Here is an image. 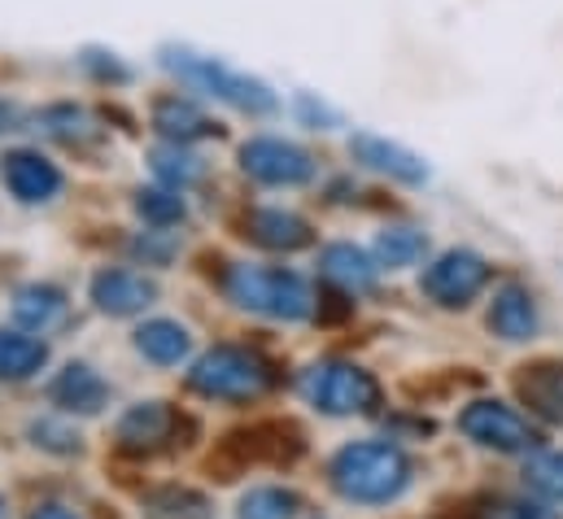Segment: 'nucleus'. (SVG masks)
<instances>
[{
	"mask_svg": "<svg viewBox=\"0 0 563 519\" xmlns=\"http://www.w3.org/2000/svg\"><path fill=\"white\" fill-rule=\"evenodd\" d=\"M328 481L345 503L385 507V503H398L411 489L416 467H411L407 450L394 445V441H350L332 454Z\"/></svg>",
	"mask_w": 563,
	"mask_h": 519,
	"instance_id": "1",
	"label": "nucleus"
},
{
	"mask_svg": "<svg viewBox=\"0 0 563 519\" xmlns=\"http://www.w3.org/2000/svg\"><path fill=\"white\" fill-rule=\"evenodd\" d=\"M228 297L263 319H284V323H301L314 314V292L297 270L284 266H254V262H236L223 275Z\"/></svg>",
	"mask_w": 563,
	"mask_h": 519,
	"instance_id": "2",
	"label": "nucleus"
},
{
	"mask_svg": "<svg viewBox=\"0 0 563 519\" xmlns=\"http://www.w3.org/2000/svg\"><path fill=\"white\" fill-rule=\"evenodd\" d=\"M272 385H276L272 363L245 345H214L188 372V389L214 401H254Z\"/></svg>",
	"mask_w": 563,
	"mask_h": 519,
	"instance_id": "3",
	"label": "nucleus"
},
{
	"mask_svg": "<svg viewBox=\"0 0 563 519\" xmlns=\"http://www.w3.org/2000/svg\"><path fill=\"white\" fill-rule=\"evenodd\" d=\"M162 66H166L170 75H179L184 84H192V88H201V92H210V97L236 106L241 114H258V119H263V114H276V110H280L276 92H272L263 79H254V75H245V70H232V66H223L219 57L166 48V53H162Z\"/></svg>",
	"mask_w": 563,
	"mask_h": 519,
	"instance_id": "4",
	"label": "nucleus"
},
{
	"mask_svg": "<svg viewBox=\"0 0 563 519\" xmlns=\"http://www.w3.org/2000/svg\"><path fill=\"white\" fill-rule=\"evenodd\" d=\"M297 393L319 410V415H332V419H350V415H372L380 406V385L372 372L354 367V363H341V358H328V363H314L301 372Z\"/></svg>",
	"mask_w": 563,
	"mask_h": 519,
	"instance_id": "5",
	"label": "nucleus"
},
{
	"mask_svg": "<svg viewBox=\"0 0 563 519\" xmlns=\"http://www.w3.org/2000/svg\"><path fill=\"white\" fill-rule=\"evenodd\" d=\"M459 432L485 450H498V454H533L542 445V432L516 406H507L498 397H481V401L463 406Z\"/></svg>",
	"mask_w": 563,
	"mask_h": 519,
	"instance_id": "6",
	"label": "nucleus"
},
{
	"mask_svg": "<svg viewBox=\"0 0 563 519\" xmlns=\"http://www.w3.org/2000/svg\"><path fill=\"white\" fill-rule=\"evenodd\" d=\"M489 275H494V266L476 250H445V254H437L423 266L420 288L428 301H437L445 310H463L467 301H476L485 292Z\"/></svg>",
	"mask_w": 563,
	"mask_h": 519,
	"instance_id": "7",
	"label": "nucleus"
},
{
	"mask_svg": "<svg viewBox=\"0 0 563 519\" xmlns=\"http://www.w3.org/2000/svg\"><path fill=\"white\" fill-rule=\"evenodd\" d=\"M241 170L267 188H301L314 179V157L280 135H254L241 144Z\"/></svg>",
	"mask_w": 563,
	"mask_h": 519,
	"instance_id": "8",
	"label": "nucleus"
},
{
	"mask_svg": "<svg viewBox=\"0 0 563 519\" xmlns=\"http://www.w3.org/2000/svg\"><path fill=\"white\" fill-rule=\"evenodd\" d=\"M88 297L101 314L132 319V314H144L157 301V279H148L144 270H132V266H106V270L92 275Z\"/></svg>",
	"mask_w": 563,
	"mask_h": 519,
	"instance_id": "9",
	"label": "nucleus"
},
{
	"mask_svg": "<svg viewBox=\"0 0 563 519\" xmlns=\"http://www.w3.org/2000/svg\"><path fill=\"white\" fill-rule=\"evenodd\" d=\"M0 179H4L9 197L22 201V206H44L66 184L62 170H57V162H48L40 148H9L0 157Z\"/></svg>",
	"mask_w": 563,
	"mask_h": 519,
	"instance_id": "10",
	"label": "nucleus"
},
{
	"mask_svg": "<svg viewBox=\"0 0 563 519\" xmlns=\"http://www.w3.org/2000/svg\"><path fill=\"white\" fill-rule=\"evenodd\" d=\"M350 153H354L358 166H367L376 175H389L398 184H411V188L428 184V162H423L420 153H411L407 144H398V140L358 131V135H350Z\"/></svg>",
	"mask_w": 563,
	"mask_h": 519,
	"instance_id": "11",
	"label": "nucleus"
},
{
	"mask_svg": "<svg viewBox=\"0 0 563 519\" xmlns=\"http://www.w3.org/2000/svg\"><path fill=\"white\" fill-rule=\"evenodd\" d=\"M175 432H179V415L166 401H136L114 428V437L128 454H157L170 445Z\"/></svg>",
	"mask_w": 563,
	"mask_h": 519,
	"instance_id": "12",
	"label": "nucleus"
},
{
	"mask_svg": "<svg viewBox=\"0 0 563 519\" xmlns=\"http://www.w3.org/2000/svg\"><path fill=\"white\" fill-rule=\"evenodd\" d=\"M542 328V314H538V301L525 284H503L489 301V332L503 336L507 345H525L533 341Z\"/></svg>",
	"mask_w": 563,
	"mask_h": 519,
	"instance_id": "13",
	"label": "nucleus"
},
{
	"mask_svg": "<svg viewBox=\"0 0 563 519\" xmlns=\"http://www.w3.org/2000/svg\"><path fill=\"white\" fill-rule=\"evenodd\" d=\"M48 401L66 415H101L110 401V385L88 367V363H66L48 380Z\"/></svg>",
	"mask_w": 563,
	"mask_h": 519,
	"instance_id": "14",
	"label": "nucleus"
},
{
	"mask_svg": "<svg viewBox=\"0 0 563 519\" xmlns=\"http://www.w3.org/2000/svg\"><path fill=\"white\" fill-rule=\"evenodd\" d=\"M516 393H520V401L529 406V415H538L542 423L563 428V363L542 358V363L525 367V372L516 376Z\"/></svg>",
	"mask_w": 563,
	"mask_h": 519,
	"instance_id": "15",
	"label": "nucleus"
},
{
	"mask_svg": "<svg viewBox=\"0 0 563 519\" xmlns=\"http://www.w3.org/2000/svg\"><path fill=\"white\" fill-rule=\"evenodd\" d=\"M245 236H250L254 245L272 250V254H297V250H306V245L314 241V232H310V223H306L301 214L276 210V206L254 210V214L245 219Z\"/></svg>",
	"mask_w": 563,
	"mask_h": 519,
	"instance_id": "16",
	"label": "nucleus"
},
{
	"mask_svg": "<svg viewBox=\"0 0 563 519\" xmlns=\"http://www.w3.org/2000/svg\"><path fill=\"white\" fill-rule=\"evenodd\" d=\"M153 131L162 140H170V144H197V140L219 135V123L197 101H188V97L175 92V97L153 101Z\"/></svg>",
	"mask_w": 563,
	"mask_h": 519,
	"instance_id": "17",
	"label": "nucleus"
},
{
	"mask_svg": "<svg viewBox=\"0 0 563 519\" xmlns=\"http://www.w3.org/2000/svg\"><path fill=\"white\" fill-rule=\"evenodd\" d=\"M9 314H13V323L22 332L44 336L66 319V292L57 284H22L13 292V301H9Z\"/></svg>",
	"mask_w": 563,
	"mask_h": 519,
	"instance_id": "18",
	"label": "nucleus"
},
{
	"mask_svg": "<svg viewBox=\"0 0 563 519\" xmlns=\"http://www.w3.org/2000/svg\"><path fill=\"white\" fill-rule=\"evenodd\" d=\"M319 270H323V279L328 284H336L341 292H372L376 288V279H380V262L372 258L367 250H358V245H328L323 254H319Z\"/></svg>",
	"mask_w": 563,
	"mask_h": 519,
	"instance_id": "19",
	"label": "nucleus"
},
{
	"mask_svg": "<svg viewBox=\"0 0 563 519\" xmlns=\"http://www.w3.org/2000/svg\"><path fill=\"white\" fill-rule=\"evenodd\" d=\"M132 345H136V354H144L157 367H179L192 354V332L184 323H175V319H148V323L136 328Z\"/></svg>",
	"mask_w": 563,
	"mask_h": 519,
	"instance_id": "20",
	"label": "nucleus"
},
{
	"mask_svg": "<svg viewBox=\"0 0 563 519\" xmlns=\"http://www.w3.org/2000/svg\"><path fill=\"white\" fill-rule=\"evenodd\" d=\"M48 363V341L35 332H4L0 328V385H22Z\"/></svg>",
	"mask_w": 563,
	"mask_h": 519,
	"instance_id": "21",
	"label": "nucleus"
},
{
	"mask_svg": "<svg viewBox=\"0 0 563 519\" xmlns=\"http://www.w3.org/2000/svg\"><path fill=\"white\" fill-rule=\"evenodd\" d=\"M141 516L144 519H214V507H210V498L197 494V489L166 485V489L144 494Z\"/></svg>",
	"mask_w": 563,
	"mask_h": 519,
	"instance_id": "22",
	"label": "nucleus"
},
{
	"mask_svg": "<svg viewBox=\"0 0 563 519\" xmlns=\"http://www.w3.org/2000/svg\"><path fill=\"white\" fill-rule=\"evenodd\" d=\"M153 175L166 184V188H192V184H201L206 179V162L197 157V153H188V144H162V148H153Z\"/></svg>",
	"mask_w": 563,
	"mask_h": 519,
	"instance_id": "23",
	"label": "nucleus"
},
{
	"mask_svg": "<svg viewBox=\"0 0 563 519\" xmlns=\"http://www.w3.org/2000/svg\"><path fill=\"white\" fill-rule=\"evenodd\" d=\"M428 254V236L420 228H385L372 245V258L380 262V270H402L416 266Z\"/></svg>",
	"mask_w": 563,
	"mask_h": 519,
	"instance_id": "24",
	"label": "nucleus"
},
{
	"mask_svg": "<svg viewBox=\"0 0 563 519\" xmlns=\"http://www.w3.org/2000/svg\"><path fill=\"white\" fill-rule=\"evenodd\" d=\"M132 210L141 214L148 228H179L184 219H188V201H184V192L179 188H166V184H157V188H141L136 197H132Z\"/></svg>",
	"mask_w": 563,
	"mask_h": 519,
	"instance_id": "25",
	"label": "nucleus"
},
{
	"mask_svg": "<svg viewBox=\"0 0 563 519\" xmlns=\"http://www.w3.org/2000/svg\"><path fill=\"white\" fill-rule=\"evenodd\" d=\"M40 131L53 135V140H62V144H88V140L101 135V128L92 123V114H88L84 106H70V101L48 106V110L40 114Z\"/></svg>",
	"mask_w": 563,
	"mask_h": 519,
	"instance_id": "26",
	"label": "nucleus"
},
{
	"mask_svg": "<svg viewBox=\"0 0 563 519\" xmlns=\"http://www.w3.org/2000/svg\"><path fill=\"white\" fill-rule=\"evenodd\" d=\"M301 498L284 485H258L236 503V519H297Z\"/></svg>",
	"mask_w": 563,
	"mask_h": 519,
	"instance_id": "27",
	"label": "nucleus"
},
{
	"mask_svg": "<svg viewBox=\"0 0 563 519\" xmlns=\"http://www.w3.org/2000/svg\"><path fill=\"white\" fill-rule=\"evenodd\" d=\"M26 437H31L35 450H44V454H62V459H70V454L84 450V437H79L66 419H57V415H40V419H31V423H26Z\"/></svg>",
	"mask_w": 563,
	"mask_h": 519,
	"instance_id": "28",
	"label": "nucleus"
},
{
	"mask_svg": "<svg viewBox=\"0 0 563 519\" xmlns=\"http://www.w3.org/2000/svg\"><path fill=\"white\" fill-rule=\"evenodd\" d=\"M525 485L547 503H563V450H533L525 463Z\"/></svg>",
	"mask_w": 563,
	"mask_h": 519,
	"instance_id": "29",
	"label": "nucleus"
},
{
	"mask_svg": "<svg viewBox=\"0 0 563 519\" xmlns=\"http://www.w3.org/2000/svg\"><path fill=\"white\" fill-rule=\"evenodd\" d=\"M472 519H555V511H547L538 503H525V498H489L472 511Z\"/></svg>",
	"mask_w": 563,
	"mask_h": 519,
	"instance_id": "30",
	"label": "nucleus"
},
{
	"mask_svg": "<svg viewBox=\"0 0 563 519\" xmlns=\"http://www.w3.org/2000/svg\"><path fill=\"white\" fill-rule=\"evenodd\" d=\"M157 236H162V228L144 232L141 241L132 245V250H136V254H141L148 266H166V262H170V254H175V241H157Z\"/></svg>",
	"mask_w": 563,
	"mask_h": 519,
	"instance_id": "31",
	"label": "nucleus"
},
{
	"mask_svg": "<svg viewBox=\"0 0 563 519\" xmlns=\"http://www.w3.org/2000/svg\"><path fill=\"white\" fill-rule=\"evenodd\" d=\"M84 66H88L97 79H119V84H123V79H132V70H128V66H119V62H114V53H110V62H97V53H88V57H84Z\"/></svg>",
	"mask_w": 563,
	"mask_h": 519,
	"instance_id": "32",
	"label": "nucleus"
},
{
	"mask_svg": "<svg viewBox=\"0 0 563 519\" xmlns=\"http://www.w3.org/2000/svg\"><path fill=\"white\" fill-rule=\"evenodd\" d=\"M22 123H26V110H22L18 101L0 97V135H9V131H22Z\"/></svg>",
	"mask_w": 563,
	"mask_h": 519,
	"instance_id": "33",
	"label": "nucleus"
},
{
	"mask_svg": "<svg viewBox=\"0 0 563 519\" xmlns=\"http://www.w3.org/2000/svg\"><path fill=\"white\" fill-rule=\"evenodd\" d=\"M297 114L306 123H336V114L328 106H314V97H297Z\"/></svg>",
	"mask_w": 563,
	"mask_h": 519,
	"instance_id": "34",
	"label": "nucleus"
},
{
	"mask_svg": "<svg viewBox=\"0 0 563 519\" xmlns=\"http://www.w3.org/2000/svg\"><path fill=\"white\" fill-rule=\"evenodd\" d=\"M26 519H79V516L70 507H62V503H40Z\"/></svg>",
	"mask_w": 563,
	"mask_h": 519,
	"instance_id": "35",
	"label": "nucleus"
},
{
	"mask_svg": "<svg viewBox=\"0 0 563 519\" xmlns=\"http://www.w3.org/2000/svg\"><path fill=\"white\" fill-rule=\"evenodd\" d=\"M0 519H9V511H4V503H0Z\"/></svg>",
	"mask_w": 563,
	"mask_h": 519,
	"instance_id": "36",
	"label": "nucleus"
}]
</instances>
